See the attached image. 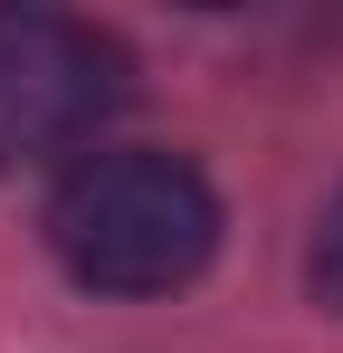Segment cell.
Returning a JSON list of instances; mask_svg holds the SVG:
<instances>
[{
	"label": "cell",
	"instance_id": "obj_3",
	"mask_svg": "<svg viewBox=\"0 0 343 353\" xmlns=\"http://www.w3.org/2000/svg\"><path fill=\"white\" fill-rule=\"evenodd\" d=\"M315 296L343 305V201L324 210V230H315Z\"/></svg>",
	"mask_w": 343,
	"mask_h": 353
},
{
	"label": "cell",
	"instance_id": "obj_2",
	"mask_svg": "<svg viewBox=\"0 0 343 353\" xmlns=\"http://www.w3.org/2000/svg\"><path fill=\"white\" fill-rule=\"evenodd\" d=\"M124 105V48L96 19L67 10H0V172L10 163H57L114 124Z\"/></svg>",
	"mask_w": 343,
	"mask_h": 353
},
{
	"label": "cell",
	"instance_id": "obj_1",
	"mask_svg": "<svg viewBox=\"0 0 343 353\" xmlns=\"http://www.w3.org/2000/svg\"><path fill=\"white\" fill-rule=\"evenodd\" d=\"M48 248L96 296H172L220 248V191L153 143H96L48 191Z\"/></svg>",
	"mask_w": 343,
	"mask_h": 353
}]
</instances>
